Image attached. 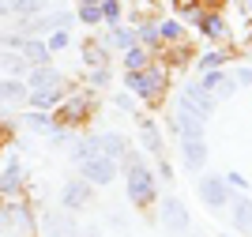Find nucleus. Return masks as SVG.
I'll return each instance as SVG.
<instances>
[{"label": "nucleus", "mask_w": 252, "mask_h": 237, "mask_svg": "<svg viewBox=\"0 0 252 237\" xmlns=\"http://www.w3.org/2000/svg\"><path fill=\"white\" fill-rule=\"evenodd\" d=\"M125 166V192H128V203L136 211H147V207L158 203V177L147 169V158L139 155L136 147H128V155L121 158Z\"/></svg>", "instance_id": "obj_1"}, {"label": "nucleus", "mask_w": 252, "mask_h": 237, "mask_svg": "<svg viewBox=\"0 0 252 237\" xmlns=\"http://www.w3.org/2000/svg\"><path fill=\"white\" fill-rule=\"evenodd\" d=\"M125 87H128V94H136L139 102L155 105L166 98V72L155 68V64L143 68V72H125Z\"/></svg>", "instance_id": "obj_2"}, {"label": "nucleus", "mask_w": 252, "mask_h": 237, "mask_svg": "<svg viewBox=\"0 0 252 237\" xmlns=\"http://www.w3.org/2000/svg\"><path fill=\"white\" fill-rule=\"evenodd\" d=\"M196 196L203 200V207L222 211V207H230V200L237 196V192L226 185V177H222V173H200V181H196Z\"/></svg>", "instance_id": "obj_3"}, {"label": "nucleus", "mask_w": 252, "mask_h": 237, "mask_svg": "<svg viewBox=\"0 0 252 237\" xmlns=\"http://www.w3.org/2000/svg\"><path fill=\"white\" fill-rule=\"evenodd\" d=\"M169 128H173L181 139H207V121H203V117L196 113L189 102H181V98H177V105H173Z\"/></svg>", "instance_id": "obj_4"}, {"label": "nucleus", "mask_w": 252, "mask_h": 237, "mask_svg": "<svg viewBox=\"0 0 252 237\" xmlns=\"http://www.w3.org/2000/svg\"><path fill=\"white\" fill-rule=\"evenodd\" d=\"M158 222H162V230H166V234L185 237V234H189V207H185V200L166 196L162 203H158Z\"/></svg>", "instance_id": "obj_5"}, {"label": "nucleus", "mask_w": 252, "mask_h": 237, "mask_svg": "<svg viewBox=\"0 0 252 237\" xmlns=\"http://www.w3.org/2000/svg\"><path fill=\"white\" fill-rule=\"evenodd\" d=\"M91 200H94V185H91V181H83V177L64 181V188H61V211L75 215V211L91 207Z\"/></svg>", "instance_id": "obj_6"}, {"label": "nucleus", "mask_w": 252, "mask_h": 237, "mask_svg": "<svg viewBox=\"0 0 252 237\" xmlns=\"http://www.w3.org/2000/svg\"><path fill=\"white\" fill-rule=\"evenodd\" d=\"M117 173H121V162H113V158H105V155H94V158H87V162H79V177L91 181V185H109Z\"/></svg>", "instance_id": "obj_7"}, {"label": "nucleus", "mask_w": 252, "mask_h": 237, "mask_svg": "<svg viewBox=\"0 0 252 237\" xmlns=\"http://www.w3.org/2000/svg\"><path fill=\"white\" fill-rule=\"evenodd\" d=\"M136 117V132H139V143L143 151L155 158H166V139H162V128H158L155 117H143V113H132Z\"/></svg>", "instance_id": "obj_8"}, {"label": "nucleus", "mask_w": 252, "mask_h": 237, "mask_svg": "<svg viewBox=\"0 0 252 237\" xmlns=\"http://www.w3.org/2000/svg\"><path fill=\"white\" fill-rule=\"evenodd\" d=\"M177 98H181V102H189L192 109L203 117V121H207V117H215V109H219V98H215L211 91H203L200 83H189V87H181Z\"/></svg>", "instance_id": "obj_9"}, {"label": "nucleus", "mask_w": 252, "mask_h": 237, "mask_svg": "<svg viewBox=\"0 0 252 237\" xmlns=\"http://www.w3.org/2000/svg\"><path fill=\"white\" fill-rule=\"evenodd\" d=\"M200 87H203V91H211L219 102L237 94V79H233V72H226V68H219V72H203L200 75Z\"/></svg>", "instance_id": "obj_10"}, {"label": "nucleus", "mask_w": 252, "mask_h": 237, "mask_svg": "<svg viewBox=\"0 0 252 237\" xmlns=\"http://www.w3.org/2000/svg\"><path fill=\"white\" fill-rule=\"evenodd\" d=\"M207 158H211L207 139H181V162L189 166L192 173H203V169H207Z\"/></svg>", "instance_id": "obj_11"}, {"label": "nucleus", "mask_w": 252, "mask_h": 237, "mask_svg": "<svg viewBox=\"0 0 252 237\" xmlns=\"http://www.w3.org/2000/svg\"><path fill=\"white\" fill-rule=\"evenodd\" d=\"M87 109H91V98H87V94H79V98H64L53 121H61L64 128H75V121H83Z\"/></svg>", "instance_id": "obj_12"}, {"label": "nucleus", "mask_w": 252, "mask_h": 237, "mask_svg": "<svg viewBox=\"0 0 252 237\" xmlns=\"http://www.w3.org/2000/svg\"><path fill=\"white\" fill-rule=\"evenodd\" d=\"M189 23H192V27H200V31L207 34V38H215V41L226 38V19H222L219 11H200V8H196L189 15Z\"/></svg>", "instance_id": "obj_13"}, {"label": "nucleus", "mask_w": 252, "mask_h": 237, "mask_svg": "<svg viewBox=\"0 0 252 237\" xmlns=\"http://www.w3.org/2000/svg\"><path fill=\"white\" fill-rule=\"evenodd\" d=\"M94 139H98V155L113 158V162H121V158L128 155V147H132L125 132H98Z\"/></svg>", "instance_id": "obj_14"}, {"label": "nucleus", "mask_w": 252, "mask_h": 237, "mask_svg": "<svg viewBox=\"0 0 252 237\" xmlns=\"http://www.w3.org/2000/svg\"><path fill=\"white\" fill-rule=\"evenodd\" d=\"M68 94H72V87L64 83V87H53V91H31V94H27V102H31L34 109L49 113V109H57V105H61L64 98H68Z\"/></svg>", "instance_id": "obj_15"}, {"label": "nucleus", "mask_w": 252, "mask_h": 237, "mask_svg": "<svg viewBox=\"0 0 252 237\" xmlns=\"http://www.w3.org/2000/svg\"><path fill=\"white\" fill-rule=\"evenodd\" d=\"M27 87L31 91H53V87H64V75L57 68H49V64H42V68L27 72Z\"/></svg>", "instance_id": "obj_16"}, {"label": "nucleus", "mask_w": 252, "mask_h": 237, "mask_svg": "<svg viewBox=\"0 0 252 237\" xmlns=\"http://www.w3.org/2000/svg\"><path fill=\"white\" fill-rule=\"evenodd\" d=\"M230 218H233V230H241V234H252V200L237 192V196L230 200Z\"/></svg>", "instance_id": "obj_17"}, {"label": "nucleus", "mask_w": 252, "mask_h": 237, "mask_svg": "<svg viewBox=\"0 0 252 237\" xmlns=\"http://www.w3.org/2000/svg\"><path fill=\"white\" fill-rule=\"evenodd\" d=\"M19 53H23V61L31 64V68H42V64H49V45H45V38H23V45H19Z\"/></svg>", "instance_id": "obj_18"}, {"label": "nucleus", "mask_w": 252, "mask_h": 237, "mask_svg": "<svg viewBox=\"0 0 252 237\" xmlns=\"http://www.w3.org/2000/svg\"><path fill=\"white\" fill-rule=\"evenodd\" d=\"M102 45L105 49H132L136 45V27H121V23H113L109 31H105V38H102Z\"/></svg>", "instance_id": "obj_19"}, {"label": "nucleus", "mask_w": 252, "mask_h": 237, "mask_svg": "<svg viewBox=\"0 0 252 237\" xmlns=\"http://www.w3.org/2000/svg\"><path fill=\"white\" fill-rule=\"evenodd\" d=\"M75 218L68 211H57V215H45V237H75Z\"/></svg>", "instance_id": "obj_20"}, {"label": "nucleus", "mask_w": 252, "mask_h": 237, "mask_svg": "<svg viewBox=\"0 0 252 237\" xmlns=\"http://www.w3.org/2000/svg\"><path fill=\"white\" fill-rule=\"evenodd\" d=\"M27 94H31V87H27L23 79H15V75L0 79V102H4V105H23V102H27Z\"/></svg>", "instance_id": "obj_21"}, {"label": "nucleus", "mask_w": 252, "mask_h": 237, "mask_svg": "<svg viewBox=\"0 0 252 237\" xmlns=\"http://www.w3.org/2000/svg\"><path fill=\"white\" fill-rule=\"evenodd\" d=\"M121 64H125V72H143V68H151V53L143 49V45H132V49H125V57H121Z\"/></svg>", "instance_id": "obj_22"}, {"label": "nucleus", "mask_w": 252, "mask_h": 237, "mask_svg": "<svg viewBox=\"0 0 252 237\" xmlns=\"http://www.w3.org/2000/svg\"><path fill=\"white\" fill-rule=\"evenodd\" d=\"M8 11L19 15V19H34V15H42L49 8H45V0H8Z\"/></svg>", "instance_id": "obj_23"}, {"label": "nucleus", "mask_w": 252, "mask_h": 237, "mask_svg": "<svg viewBox=\"0 0 252 237\" xmlns=\"http://www.w3.org/2000/svg\"><path fill=\"white\" fill-rule=\"evenodd\" d=\"M226 61H230V57H226L222 49H207L200 61H196V72H200V75L203 72H219V68H226Z\"/></svg>", "instance_id": "obj_24"}, {"label": "nucleus", "mask_w": 252, "mask_h": 237, "mask_svg": "<svg viewBox=\"0 0 252 237\" xmlns=\"http://www.w3.org/2000/svg\"><path fill=\"white\" fill-rule=\"evenodd\" d=\"M0 68L8 75H15V79H23V75L31 72V64L23 61V53H4V57H0Z\"/></svg>", "instance_id": "obj_25"}, {"label": "nucleus", "mask_w": 252, "mask_h": 237, "mask_svg": "<svg viewBox=\"0 0 252 237\" xmlns=\"http://www.w3.org/2000/svg\"><path fill=\"white\" fill-rule=\"evenodd\" d=\"M98 155V139L94 135H83V139H75V147H72V162L79 166V162H87V158H94Z\"/></svg>", "instance_id": "obj_26"}, {"label": "nucleus", "mask_w": 252, "mask_h": 237, "mask_svg": "<svg viewBox=\"0 0 252 237\" xmlns=\"http://www.w3.org/2000/svg\"><path fill=\"white\" fill-rule=\"evenodd\" d=\"M83 61L91 64V68H102V64H109V49H105L102 41H87L83 45Z\"/></svg>", "instance_id": "obj_27"}, {"label": "nucleus", "mask_w": 252, "mask_h": 237, "mask_svg": "<svg viewBox=\"0 0 252 237\" xmlns=\"http://www.w3.org/2000/svg\"><path fill=\"white\" fill-rule=\"evenodd\" d=\"M136 41L143 45V49H158L162 45V38H158V23H143V27H136Z\"/></svg>", "instance_id": "obj_28"}, {"label": "nucleus", "mask_w": 252, "mask_h": 237, "mask_svg": "<svg viewBox=\"0 0 252 237\" xmlns=\"http://www.w3.org/2000/svg\"><path fill=\"white\" fill-rule=\"evenodd\" d=\"M27 128H31V132H42V135H49L53 128H57V121H53L49 113H42V109H34V113H27Z\"/></svg>", "instance_id": "obj_29"}, {"label": "nucleus", "mask_w": 252, "mask_h": 237, "mask_svg": "<svg viewBox=\"0 0 252 237\" xmlns=\"http://www.w3.org/2000/svg\"><path fill=\"white\" fill-rule=\"evenodd\" d=\"M158 38L162 41H185V27L177 19H162L158 23Z\"/></svg>", "instance_id": "obj_30"}, {"label": "nucleus", "mask_w": 252, "mask_h": 237, "mask_svg": "<svg viewBox=\"0 0 252 237\" xmlns=\"http://www.w3.org/2000/svg\"><path fill=\"white\" fill-rule=\"evenodd\" d=\"M117 19H121V0H102V23L113 27Z\"/></svg>", "instance_id": "obj_31"}, {"label": "nucleus", "mask_w": 252, "mask_h": 237, "mask_svg": "<svg viewBox=\"0 0 252 237\" xmlns=\"http://www.w3.org/2000/svg\"><path fill=\"white\" fill-rule=\"evenodd\" d=\"M68 41H72L68 31H53L49 38H45V45H49V53H57V49H68Z\"/></svg>", "instance_id": "obj_32"}, {"label": "nucleus", "mask_w": 252, "mask_h": 237, "mask_svg": "<svg viewBox=\"0 0 252 237\" xmlns=\"http://www.w3.org/2000/svg\"><path fill=\"white\" fill-rule=\"evenodd\" d=\"M113 105L121 109V113H136V94H128V91L113 94Z\"/></svg>", "instance_id": "obj_33"}, {"label": "nucleus", "mask_w": 252, "mask_h": 237, "mask_svg": "<svg viewBox=\"0 0 252 237\" xmlns=\"http://www.w3.org/2000/svg\"><path fill=\"white\" fill-rule=\"evenodd\" d=\"M19 181H23L19 173H8V169H4V173H0V196H8V192H15V188H19Z\"/></svg>", "instance_id": "obj_34"}, {"label": "nucleus", "mask_w": 252, "mask_h": 237, "mask_svg": "<svg viewBox=\"0 0 252 237\" xmlns=\"http://www.w3.org/2000/svg\"><path fill=\"white\" fill-rule=\"evenodd\" d=\"M79 23H87V27H98V23H102V8H79Z\"/></svg>", "instance_id": "obj_35"}, {"label": "nucleus", "mask_w": 252, "mask_h": 237, "mask_svg": "<svg viewBox=\"0 0 252 237\" xmlns=\"http://www.w3.org/2000/svg\"><path fill=\"white\" fill-rule=\"evenodd\" d=\"M109 79H113L109 64H102V68H94V72H91V87H109Z\"/></svg>", "instance_id": "obj_36"}, {"label": "nucleus", "mask_w": 252, "mask_h": 237, "mask_svg": "<svg viewBox=\"0 0 252 237\" xmlns=\"http://www.w3.org/2000/svg\"><path fill=\"white\" fill-rule=\"evenodd\" d=\"M222 177H226V185H230L233 192H245V188H249V177H241L237 169H230V173H222Z\"/></svg>", "instance_id": "obj_37"}, {"label": "nucleus", "mask_w": 252, "mask_h": 237, "mask_svg": "<svg viewBox=\"0 0 252 237\" xmlns=\"http://www.w3.org/2000/svg\"><path fill=\"white\" fill-rule=\"evenodd\" d=\"M233 79H237V87H252V64L237 68V72H233Z\"/></svg>", "instance_id": "obj_38"}, {"label": "nucleus", "mask_w": 252, "mask_h": 237, "mask_svg": "<svg viewBox=\"0 0 252 237\" xmlns=\"http://www.w3.org/2000/svg\"><path fill=\"white\" fill-rule=\"evenodd\" d=\"M155 177H166V181H173V166L166 162V158H158V173Z\"/></svg>", "instance_id": "obj_39"}, {"label": "nucleus", "mask_w": 252, "mask_h": 237, "mask_svg": "<svg viewBox=\"0 0 252 237\" xmlns=\"http://www.w3.org/2000/svg\"><path fill=\"white\" fill-rule=\"evenodd\" d=\"M173 4H177L181 15H192V11H196V0H173Z\"/></svg>", "instance_id": "obj_40"}, {"label": "nucleus", "mask_w": 252, "mask_h": 237, "mask_svg": "<svg viewBox=\"0 0 252 237\" xmlns=\"http://www.w3.org/2000/svg\"><path fill=\"white\" fill-rule=\"evenodd\" d=\"M109 226L113 230H128V218L125 215H109Z\"/></svg>", "instance_id": "obj_41"}, {"label": "nucleus", "mask_w": 252, "mask_h": 237, "mask_svg": "<svg viewBox=\"0 0 252 237\" xmlns=\"http://www.w3.org/2000/svg\"><path fill=\"white\" fill-rule=\"evenodd\" d=\"M75 237H102V230H94V226H91V230H79Z\"/></svg>", "instance_id": "obj_42"}, {"label": "nucleus", "mask_w": 252, "mask_h": 237, "mask_svg": "<svg viewBox=\"0 0 252 237\" xmlns=\"http://www.w3.org/2000/svg\"><path fill=\"white\" fill-rule=\"evenodd\" d=\"M83 4L87 8H102V0H79V8H83Z\"/></svg>", "instance_id": "obj_43"}, {"label": "nucleus", "mask_w": 252, "mask_h": 237, "mask_svg": "<svg viewBox=\"0 0 252 237\" xmlns=\"http://www.w3.org/2000/svg\"><path fill=\"white\" fill-rule=\"evenodd\" d=\"M0 15H8V4H4V0H0Z\"/></svg>", "instance_id": "obj_44"}, {"label": "nucleus", "mask_w": 252, "mask_h": 237, "mask_svg": "<svg viewBox=\"0 0 252 237\" xmlns=\"http://www.w3.org/2000/svg\"><path fill=\"white\" fill-rule=\"evenodd\" d=\"M0 230H4V215H0Z\"/></svg>", "instance_id": "obj_45"}, {"label": "nucleus", "mask_w": 252, "mask_h": 237, "mask_svg": "<svg viewBox=\"0 0 252 237\" xmlns=\"http://www.w3.org/2000/svg\"><path fill=\"white\" fill-rule=\"evenodd\" d=\"M185 237H200V234H185Z\"/></svg>", "instance_id": "obj_46"}, {"label": "nucleus", "mask_w": 252, "mask_h": 237, "mask_svg": "<svg viewBox=\"0 0 252 237\" xmlns=\"http://www.w3.org/2000/svg\"><path fill=\"white\" fill-rule=\"evenodd\" d=\"M249 8H252V0H249Z\"/></svg>", "instance_id": "obj_47"}, {"label": "nucleus", "mask_w": 252, "mask_h": 237, "mask_svg": "<svg viewBox=\"0 0 252 237\" xmlns=\"http://www.w3.org/2000/svg\"><path fill=\"white\" fill-rule=\"evenodd\" d=\"M222 237H226V234H222Z\"/></svg>", "instance_id": "obj_48"}]
</instances>
